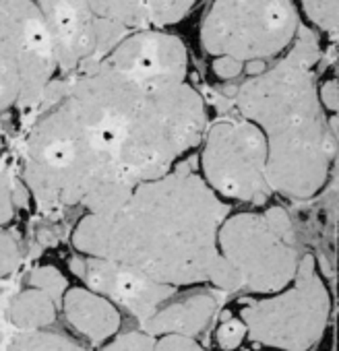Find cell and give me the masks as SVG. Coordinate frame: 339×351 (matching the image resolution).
<instances>
[{"label":"cell","instance_id":"6","mask_svg":"<svg viewBox=\"0 0 339 351\" xmlns=\"http://www.w3.org/2000/svg\"><path fill=\"white\" fill-rule=\"evenodd\" d=\"M58 77L54 40L36 0H0V114L34 112Z\"/></svg>","mask_w":339,"mask_h":351},{"label":"cell","instance_id":"22","mask_svg":"<svg viewBox=\"0 0 339 351\" xmlns=\"http://www.w3.org/2000/svg\"><path fill=\"white\" fill-rule=\"evenodd\" d=\"M153 351H203V347L193 337L167 332L155 343Z\"/></svg>","mask_w":339,"mask_h":351},{"label":"cell","instance_id":"7","mask_svg":"<svg viewBox=\"0 0 339 351\" xmlns=\"http://www.w3.org/2000/svg\"><path fill=\"white\" fill-rule=\"evenodd\" d=\"M54 40L60 77L100 62L126 36L149 27L143 0H36Z\"/></svg>","mask_w":339,"mask_h":351},{"label":"cell","instance_id":"20","mask_svg":"<svg viewBox=\"0 0 339 351\" xmlns=\"http://www.w3.org/2000/svg\"><path fill=\"white\" fill-rule=\"evenodd\" d=\"M246 335H248V330H246L244 320L242 318H230L218 328V343H220L222 349L232 351L244 341Z\"/></svg>","mask_w":339,"mask_h":351},{"label":"cell","instance_id":"1","mask_svg":"<svg viewBox=\"0 0 339 351\" xmlns=\"http://www.w3.org/2000/svg\"><path fill=\"white\" fill-rule=\"evenodd\" d=\"M34 112L21 169L44 213L114 209L197 149L209 122L189 79L151 77L106 58L58 77Z\"/></svg>","mask_w":339,"mask_h":351},{"label":"cell","instance_id":"19","mask_svg":"<svg viewBox=\"0 0 339 351\" xmlns=\"http://www.w3.org/2000/svg\"><path fill=\"white\" fill-rule=\"evenodd\" d=\"M15 207H17V199H15L13 178H11L9 169L0 165V228L13 221Z\"/></svg>","mask_w":339,"mask_h":351},{"label":"cell","instance_id":"12","mask_svg":"<svg viewBox=\"0 0 339 351\" xmlns=\"http://www.w3.org/2000/svg\"><path fill=\"white\" fill-rule=\"evenodd\" d=\"M218 312V298L211 293H195L189 298H183L165 308H157L151 316H147L143 322L145 332L149 335H187L197 337L207 328L211 318Z\"/></svg>","mask_w":339,"mask_h":351},{"label":"cell","instance_id":"8","mask_svg":"<svg viewBox=\"0 0 339 351\" xmlns=\"http://www.w3.org/2000/svg\"><path fill=\"white\" fill-rule=\"evenodd\" d=\"M199 176L226 203L265 205L273 191L259 126L240 114L209 120L199 141Z\"/></svg>","mask_w":339,"mask_h":351},{"label":"cell","instance_id":"4","mask_svg":"<svg viewBox=\"0 0 339 351\" xmlns=\"http://www.w3.org/2000/svg\"><path fill=\"white\" fill-rule=\"evenodd\" d=\"M302 23L294 0H209L199 44L211 60H234L255 75L294 44Z\"/></svg>","mask_w":339,"mask_h":351},{"label":"cell","instance_id":"17","mask_svg":"<svg viewBox=\"0 0 339 351\" xmlns=\"http://www.w3.org/2000/svg\"><path fill=\"white\" fill-rule=\"evenodd\" d=\"M30 285L42 289L44 293H48L56 306L62 302V295L69 289V283H67L65 275L58 269L50 267V265L34 269L32 275H30Z\"/></svg>","mask_w":339,"mask_h":351},{"label":"cell","instance_id":"18","mask_svg":"<svg viewBox=\"0 0 339 351\" xmlns=\"http://www.w3.org/2000/svg\"><path fill=\"white\" fill-rule=\"evenodd\" d=\"M21 263V248L13 234L0 232V279L17 271Z\"/></svg>","mask_w":339,"mask_h":351},{"label":"cell","instance_id":"5","mask_svg":"<svg viewBox=\"0 0 339 351\" xmlns=\"http://www.w3.org/2000/svg\"><path fill=\"white\" fill-rule=\"evenodd\" d=\"M218 248L236 271L240 291L248 293L281 291L300 263L292 217L279 205L230 211L220 226Z\"/></svg>","mask_w":339,"mask_h":351},{"label":"cell","instance_id":"24","mask_svg":"<svg viewBox=\"0 0 339 351\" xmlns=\"http://www.w3.org/2000/svg\"><path fill=\"white\" fill-rule=\"evenodd\" d=\"M0 151H3V138H0Z\"/></svg>","mask_w":339,"mask_h":351},{"label":"cell","instance_id":"14","mask_svg":"<svg viewBox=\"0 0 339 351\" xmlns=\"http://www.w3.org/2000/svg\"><path fill=\"white\" fill-rule=\"evenodd\" d=\"M151 27H170L189 17L201 0H143Z\"/></svg>","mask_w":339,"mask_h":351},{"label":"cell","instance_id":"15","mask_svg":"<svg viewBox=\"0 0 339 351\" xmlns=\"http://www.w3.org/2000/svg\"><path fill=\"white\" fill-rule=\"evenodd\" d=\"M9 351H87V349L54 332L25 330L15 339Z\"/></svg>","mask_w":339,"mask_h":351},{"label":"cell","instance_id":"21","mask_svg":"<svg viewBox=\"0 0 339 351\" xmlns=\"http://www.w3.org/2000/svg\"><path fill=\"white\" fill-rule=\"evenodd\" d=\"M155 341L149 332H126L112 341L104 351H153Z\"/></svg>","mask_w":339,"mask_h":351},{"label":"cell","instance_id":"25","mask_svg":"<svg viewBox=\"0 0 339 351\" xmlns=\"http://www.w3.org/2000/svg\"><path fill=\"white\" fill-rule=\"evenodd\" d=\"M0 345H3V335H0Z\"/></svg>","mask_w":339,"mask_h":351},{"label":"cell","instance_id":"16","mask_svg":"<svg viewBox=\"0 0 339 351\" xmlns=\"http://www.w3.org/2000/svg\"><path fill=\"white\" fill-rule=\"evenodd\" d=\"M337 3L339 0H298V11L312 27L335 38L337 36Z\"/></svg>","mask_w":339,"mask_h":351},{"label":"cell","instance_id":"9","mask_svg":"<svg viewBox=\"0 0 339 351\" xmlns=\"http://www.w3.org/2000/svg\"><path fill=\"white\" fill-rule=\"evenodd\" d=\"M331 300L312 254L300 256L296 275L275 298L250 304L240 318L255 341L283 351H308L323 335Z\"/></svg>","mask_w":339,"mask_h":351},{"label":"cell","instance_id":"2","mask_svg":"<svg viewBox=\"0 0 339 351\" xmlns=\"http://www.w3.org/2000/svg\"><path fill=\"white\" fill-rule=\"evenodd\" d=\"M232 211L189 167L176 165L139 184L114 209L85 213L73 246L163 285L209 283L222 254L218 232Z\"/></svg>","mask_w":339,"mask_h":351},{"label":"cell","instance_id":"23","mask_svg":"<svg viewBox=\"0 0 339 351\" xmlns=\"http://www.w3.org/2000/svg\"><path fill=\"white\" fill-rule=\"evenodd\" d=\"M318 99L329 114L337 112V81L335 79H325L318 83Z\"/></svg>","mask_w":339,"mask_h":351},{"label":"cell","instance_id":"11","mask_svg":"<svg viewBox=\"0 0 339 351\" xmlns=\"http://www.w3.org/2000/svg\"><path fill=\"white\" fill-rule=\"evenodd\" d=\"M60 304L69 322L93 345H100L120 328V314L116 306L102 293L75 287L65 291Z\"/></svg>","mask_w":339,"mask_h":351},{"label":"cell","instance_id":"10","mask_svg":"<svg viewBox=\"0 0 339 351\" xmlns=\"http://www.w3.org/2000/svg\"><path fill=\"white\" fill-rule=\"evenodd\" d=\"M71 269L89 285L91 291L102 293L112 304L126 308L141 320L151 316L176 293V287L172 285L157 283L128 267L95 256L75 258Z\"/></svg>","mask_w":339,"mask_h":351},{"label":"cell","instance_id":"3","mask_svg":"<svg viewBox=\"0 0 339 351\" xmlns=\"http://www.w3.org/2000/svg\"><path fill=\"white\" fill-rule=\"evenodd\" d=\"M320 42L302 23L294 44L238 87L236 112L259 126L267 143V178L273 195L310 201L331 178L337 118L318 99Z\"/></svg>","mask_w":339,"mask_h":351},{"label":"cell","instance_id":"13","mask_svg":"<svg viewBox=\"0 0 339 351\" xmlns=\"http://www.w3.org/2000/svg\"><path fill=\"white\" fill-rule=\"evenodd\" d=\"M56 318V304L48 293L30 287L17 293L9 304V320L23 330H38L52 324Z\"/></svg>","mask_w":339,"mask_h":351}]
</instances>
